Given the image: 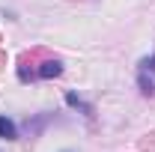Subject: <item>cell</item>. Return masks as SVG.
Here are the masks:
<instances>
[{"label":"cell","instance_id":"1","mask_svg":"<svg viewBox=\"0 0 155 152\" xmlns=\"http://www.w3.org/2000/svg\"><path fill=\"white\" fill-rule=\"evenodd\" d=\"M63 75V66H60L57 60H48V63H42V69H39V78H60Z\"/></svg>","mask_w":155,"mask_h":152},{"label":"cell","instance_id":"2","mask_svg":"<svg viewBox=\"0 0 155 152\" xmlns=\"http://www.w3.org/2000/svg\"><path fill=\"white\" fill-rule=\"evenodd\" d=\"M0 137H3V140H15V137H18L15 122H12V119H6V116H0Z\"/></svg>","mask_w":155,"mask_h":152},{"label":"cell","instance_id":"3","mask_svg":"<svg viewBox=\"0 0 155 152\" xmlns=\"http://www.w3.org/2000/svg\"><path fill=\"white\" fill-rule=\"evenodd\" d=\"M66 101H69L72 107H81L84 114H93V107H90V104H84V101H81V98H78L75 93H69V95H66Z\"/></svg>","mask_w":155,"mask_h":152},{"label":"cell","instance_id":"4","mask_svg":"<svg viewBox=\"0 0 155 152\" xmlns=\"http://www.w3.org/2000/svg\"><path fill=\"white\" fill-rule=\"evenodd\" d=\"M140 93H143V95H152V93H155V84H152L146 75H140Z\"/></svg>","mask_w":155,"mask_h":152},{"label":"cell","instance_id":"5","mask_svg":"<svg viewBox=\"0 0 155 152\" xmlns=\"http://www.w3.org/2000/svg\"><path fill=\"white\" fill-rule=\"evenodd\" d=\"M140 149H146V152L155 149V131H152V134H146V137L140 140Z\"/></svg>","mask_w":155,"mask_h":152},{"label":"cell","instance_id":"6","mask_svg":"<svg viewBox=\"0 0 155 152\" xmlns=\"http://www.w3.org/2000/svg\"><path fill=\"white\" fill-rule=\"evenodd\" d=\"M140 66H143V72H155V54H152V57H146Z\"/></svg>","mask_w":155,"mask_h":152},{"label":"cell","instance_id":"7","mask_svg":"<svg viewBox=\"0 0 155 152\" xmlns=\"http://www.w3.org/2000/svg\"><path fill=\"white\" fill-rule=\"evenodd\" d=\"M3 66H6V54L0 51V72H3Z\"/></svg>","mask_w":155,"mask_h":152}]
</instances>
